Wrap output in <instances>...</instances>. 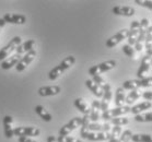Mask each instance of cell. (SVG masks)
I'll list each match as a JSON object with an SVG mask.
<instances>
[{"instance_id": "obj_1", "label": "cell", "mask_w": 152, "mask_h": 142, "mask_svg": "<svg viewBox=\"0 0 152 142\" xmlns=\"http://www.w3.org/2000/svg\"><path fill=\"white\" fill-rule=\"evenodd\" d=\"M76 63V58L75 56H68L67 58H65L61 63H59L58 66H56L55 68H53L48 73V78L52 81H55L61 76L62 73L65 72L66 70H68L70 67H72Z\"/></svg>"}, {"instance_id": "obj_18", "label": "cell", "mask_w": 152, "mask_h": 142, "mask_svg": "<svg viewBox=\"0 0 152 142\" xmlns=\"http://www.w3.org/2000/svg\"><path fill=\"white\" fill-rule=\"evenodd\" d=\"M34 45H35V39H28V41L24 42L23 44H20V45L15 48L17 54L22 56L23 54H26V52H31V50H33V48H34Z\"/></svg>"}, {"instance_id": "obj_37", "label": "cell", "mask_w": 152, "mask_h": 142, "mask_svg": "<svg viewBox=\"0 0 152 142\" xmlns=\"http://www.w3.org/2000/svg\"><path fill=\"white\" fill-rule=\"evenodd\" d=\"M152 85V76H145L140 80V87H151Z\"/></svg>"}, {"instance_id": "obj_23", "label": "cell", "mask_w": 152, "mask_h": 142, "mask_svg": "<svg viewBox=\"0 0 152 142\" xmlns=\"http://www.w3.org/2000/svg\"><path fill=\"white\" fill-rule=\"evenodd\" d=\"M35 113H36V114H37L44 121H47V122L52 121V119H53L52 115L46 111L45 108H44V106H42V105L35 106Z\"/></svg>"}, {"instance_id": "obj_12", "label": "cell", "mask_w": 152, "mask_h": 142, "mask_svg": "<svg viewBox=\"0 0 152 142\" xmlns=\"http://www.w3.org/2000/svg\"><path fill=\"white\" fill-rule=\"evenodd\" d=\"M4 20L6 23H11V24H24L26 22V17L22 14L7 13L4 14Z\"/></svg>"}, {"instance_id": "obj_16", "label": "cell", "mask_w": 152, "mask_h": 142, "mask_svg": "<svg viewBox=\"0 0 152 142\" xmlns=\"http://www.w3.org/2000/svg\"><path fill=\"white\" fill-rule=\"evenodd\" d=\"M112 12L116 15H123V17H132L135 15L136 10L132 7H121V6H116L112 9Z\"/></svg>"}, {"instance_id": "obj_11", "label": "cell", "mask_w": 152, "mask_h": 142, "mask_svg": "<svg viewBox=\"0 0 152 142\" xmlns=\"http://www.w3.org/2000/svg\"><path fill=\"white\" fill-rule=\"evenodd\" d=\"M150 66H151V57L145 55V57L141 59L140 67H139L138 71H137V76H138V80H141V79H143V78H145V74L149 72Z\"/></svg>"}, {"instance_id": "obj_45", "label": "cell", "mask_w": 152, "mask_h": 142, "mask_svg": "<svg viewBox=\"0 0 152 142\" xmlns=\"http://www.w3.org/2000/svg\"><path fill=\"white\" fill-rule=\"evenodd\" d=\"M4 25H6V22H4V19H0V32H1V28H4Z\"/></svg>"}, {"instance_id": "obj_42", "label": "cell", "mask_w": 152, "mask_h": 142, "mask_svg": "<svg viewBox=\"0 0 152 142\" xmlns=\"http://www.w3.org/2000/svg\"><path fill=\"white\" fill-rule=\"evenodd\" d=\"M111 124L110 122H105L104 125H102V131L104 132H111L112 130V127H111Z\"/></svg>"}, {"instance_id": "obj_39", "label": "cell", "mask_w": 152, "mask_h": 142, "mask_svg": "<svg viewBox=\"0 0 152 142\" xmlns=\"http://www.w3.org/2000/svg\"><path fill=\"white\" fill-rule=\"evenodd\" d=\"M135 4L141 6V7L148 8V9H152V1L150 0H135Z\"/></svg>"}, {"instance_id": "obj_38", "label": "cell", "mask_w": 152, "mask_h": 142, "mask_svg": "<svg viewBox=\"0 0 152 142\" xmlns=\"http://www.w3.org/2000/svg\"><path fill=\"white\" fill-rule=\"evenodd\" d=\"M89 132H97V131H102V125L101 124H97V122H92V124H89Z\"/></svg>"}, {"instance_id": "obj_24", "label": "cell", "mask_w": 152, "mask_h": 142, "mask_svg": "<svg viewBox=\"0 0 152 142\" xmlns=\"http://www.w3.org/2000/svg\"><path fill=\"white\" fill-rule=\"evenodd\" d=\"M89 124H90V116L89 115H84L82 117V122H81V130H80V135L81 138L86 139V135L89 133Z\"/></svg>"}, {"instance_id": "obj_28", "label": "cell", "mask_w": 152, "mask_h": 142, "mask_svg": "<svg viewBox=\"0 0 152 142\" xmlns=\"http://www.w3.org/2000/svg\"><path fill=\"white\" fill-rule=\"evenodd\" d=\"M140 96H141V92H140V91L132 90V92H130V93L126 96V98H125V102H126L128 105H132V103H135L137 100H139V98H140Z\"/></svg>"}, {"instance_id": "obj_5", "label": "cell", "mask_w": 152, "mask_h": 142, "mask_svg": "<svg viewBox=\"0 0 152 142\" xmlns=\"http://www.w3.org/2000/svg\"><path fill=\"white\" fill-rule=\"evenodd\" d=\"M20 44H21V37L20 36H14L10 42L8 43L7 45L0 49V60L4 61V59H7L8 57H9V55H10L11 52H13L14 49L17 48Z\"/></svg>"}, {"instance_id": "obj_13", "label": "cell", "mask_w": 152, "mask_h": 142, "mask_svg": "<svg viewBox=\"0 0 152 142\" xmlns=\"http://www.w3.org/2000/svg\"><path fill=\"white\" fill-rule=\"evenodd\" d=\"M60 87L58 85H48V87H39L38 90V94L43 97L46 96H54V95H57V94L60 93Z\"/></svg>"}, {"instance_id": "obj_34", "label": "cell", "mask_w": 152, "mask_h": 142, "mask_svg": "<svg viewBox=\"0 0 152 142\" xmlns=\"http://www.w3.org/2000/svg\"><path fill=\"white\" fill-rule=\"evenodd\" d=\"M123 52H125V55H127L129 58H136V50L132 48V46L127 45H123Z\"/></svg>"}, {"instance_id": "obj_19", "label": "cell", "mask_w": 152, "mask_h": 142, "mask_svg": "<svg viewBox=\"0 0 152 142\" xmlns=\"http://www.w3.org/2000/svg\"><path fill=\"white\" fill-rule=\"evenodd\" d=\"M12 124H13V119L11 116L7 115L4 116V135L8 139H11L13 137V127H12Z\"/></svg>"}, {"instance_id": "obj_20", "label": "cell", "mask_w": 152, "mask_h": 142, "mask_svg": "<svg viewBox=\"0 0 152 142\" xmlns=\"http://www.w3.org/2000/svg\"><path fill=\"white\" fill-rule=\"evenodd\" d=\"M145 50H147V56H152V26L151 24L149 25L145 32Z\"/></svg>"}, {"instance_id": "obj_17", "label": "cell", "mask_w": 152, "mask_h": 142, "mask_svg": "<svg viewBox=\"0 0 152 142\" xmlns=\"http://www.w3.org/2000/svg\"><path fill=\"white\" fill-rule=\"evenodd\" d=\"M100 111H101V103L100 100H93L92 105L90 108V120H92L93 122H97V120L100 119Z\"/></svg>"}, {"instance_id": "obj_8", "label": "cell", "mask_w": 152, "mask_h": 142, "mask_svg": "<svg viewBox=\"0 0 152 142\" xmlns=\"http://www.w3.org/2000/svg\"><path fill=\"white\" fill-rule=\"evenodd\" d=\"M82 122V117H73L72 119H70L68 124L65 126H62L60 130H59V135H68L70 132H72L73 130H76L77 128H79Z\"/></svg>"}, {"instance_id": "obj_2", "label": "cell", "mask_w": 152, "mask_h": 142, "mask_svg": "<svg viewBox=\"0 0 152 142\" xmlns=\"http://www.w3.org/2000/svg\"><path fill=\"white\" fill-rule=\"evenodd\" d=\"M115 67H116V61L115 60H107V61L99 63L96 66L91 67L90 69H89V74H91L92 76H100L101 73L110 71V70L114 69Z\"/></svg>"}, {"instance_id": "obj_36", "label": "cell", "mask_w": 152, "mask_h": 142, "mask_svg": "<svg viewBox=\"0 0 152 142\" xmlns=\"http://www.w3.org/2000/svg\"><path fill=\"white\" fill-rule=\"evenodd\" d=\"M57 142H82L79 139H76L73 137H69V135H58V138L56 139Z\"/></svg>"}, {"instance_id": "obj_33", "label": "cell", "mask_w": 152, "mask_h": 142, "mask_svg": "<svg viewBox=\"0 0 152 142\" xmlns=\"http://www.w3.org/2000/svg\"><path fill=\"white\" fill-rule=\"evenodd\" d=\"M139 30V28H138ZM138 30H129V34H128V45L132 46L135 45L137 37H138Z\"/></svg>"}, {"instance_id": "obj_25", "label": "cell", "mask_w": 152, "mask_h": 142, "mask_svg": "<svg viewBox=\"0 0 152 142\" xmlns=\"http://www.w3.org/2000/svg\"><path fill=\"white\" fill-rule=\"evenodd\" d=\"M140 87V80L138 79H135V80H127V81H125L124 83H123V87L121 89L123 90H138Z\"/></svg>"}, {"instance_id": "obj_27", "label": "cell", "mask_w": 152, "mask_h": 142, "mask_svg": "<svg viewBox=\"0 0 152 142\" xmlns=\"http://www.w3.org/2000/svg\"><path fill=\"white\" fill-rule=\"evenodd\" d=\"M125 98H126V96H125L124 90L121 89V87H117V89H116V92H115V105H116V107L123 106V104H124V102H125Z\"/></svg>"}, {"instance_id": "obj_6", "label": "cell", "mask_w": 152, "mask_h": 142, "mask_svg": "<svg viewBox=\"0 0 152 142\" xmlns=\"http://www.w3.org/2000/svg\"><path fill=\"white\" fill-rule=\"evenodd\" d=\"M128 34H129V30L127 28H123L119 32H117L115 35H113L112 37H110L106 41V47L107 48H113L116 45H118L121 42H123L124 39H127Z\"/></svg>"}, {"instance_id": "obj_29", "label": "cell", "mask_w": 152, "mask_h": 142, "mask_svg": "<svg viewBox=\"0 0 152 142\" xmlns=\"http://www.w3.org/2000/svg\"><path fill=\"white\" fill-rule=\"evenodd\" d=\"M121 127H117V126H114L111 130V137H110V142H118L119 140V137H121Z\"/></svg>"}, {"instance_id": "obj_21", "label": "cell", "mask_w": 152, "mask_h": 142, "mask_svg": "<svg viewBox=\"0 0 152 142\" xmlns=\"http://www.w3.org/2000/svg\"><path fill=\"white\" fill-rule=\"evenodd\" d=\"M86 85L96 97H102V95H103V89L100 85H97L96 83H94L92 80H86Z\"/></svg>"}, {"instance_id": "obj_32", "label": "cell", "mask_w": 152, "mask_h": 142, "mask_svg": "<svg viewBox=\"0 0 152 142\" xmlns=\"http://www.w3.org/2000/svg\"><path fill=\"white\" fill-rule=\"evenodd\" d=\"M128 122H129L128 118L121 116V117H116V118L111 119V122H110V124H111V125H114V126H117V127H121V126L127 125Z\"/></svg>"}, {"instance_id": "obj_40", "label": "cell", "mask_w": 152, "mask_h": 142, "mask_svg": "<svg viewBox=\"0 0 152 142\" xmlns=\"http://www.w3.org/2000/svg\"><path fill=\"white\" fill-rule=\"evenodd\" d=\"M92 81H93L94 83H96L97 85H100L101 87H103L105 84H106V81L102 78L101 76H94L93 79H92Z\"/></svg>"}, {"instance_id": "obj_3", "label": "cell", "mask_w": 152, "mask_h": 142, "mask_svg": "<svg viewBox=\"0 0 152 142\" xmlns=\"http://www.w3.org/2000/svg\"><path fill=\"white\" fill-rule=\"evenodd\" d=\"M128 113H130V107L129 106H121V107H116L114 109H107L106 111H103V114L101 116V118L104 121L111 120L113 118L121 117L123 115H126Z\"/></svg>"}, {"instance_id": "obj_46", "label": "cell", "mask_w": 152, "mask_h": 142, "mask_svg": "<svg viewBox=\"0 0 152 142\" xmlns=\"http://www.w3.org/2000/svg\"><path fill=\"white\" fill-rule=\"evenodd\" d=\"M47 142H57V141H56V138L54 135H49L48 139H47Z\"/></svg>"}, {"instance_id": "obj_15", "label": "cell", "mask_w": 152, "mask_h": 142, "mask_svg": "<svg viewBox=\"0 0 152 142\" xmlns=\"http://www.w3.org/2000/svg\"><path fill=\"white\" fill-rule=\"evenodd\" d=\"M111 132H104V131H97V132H89L86 135V138L90 141H106L110 140Z\"/></svg>"}, {"instance_id": "obj_43", "label": "cell", "mask_w": 152, "mask_h": 142, "mask_svg": "<svg viewBox=\"0 0 152 142\" xmlns=\"http://www.w3.org/2000/svg\"><path fill=\"white\" fill-rule=\"evenodd\" d=\"M139 26H140V21L135 20V21H132V24H130V30H138Z\"/></svg>"}, {"instance_id": "obj_35", "label": "cell", "mask_w": 152, "mask_h": 142, "mask_svg": "<svg viewBox=\"0 0 152 142\" xmlns=\"http://www.w3.org/2000/svg\"><path fill=\"white\" fill-rule=\"evenodd\" d=\"M132 137V130H125V131L121 132V137H119L118 142H130Z\"/></svg>"}, {"instance_id": "obj_10", "label": "cell", "mask_w": 152, "mask_h": 142, "mask_svg": "<svg viewBox=\"0 0 152 142\" xmlns=\"http://www.w3.org/2000/svg\"><path fill=\"white\" fill-rule=\"evenodd\" d=\"M103 95H102V100H101V111H106L108 109V106L111 104L112 100V90L111 85L108 83H106L103 87Z\"/></svg>"}, {"instance_id": "obj_30", "label": "cell", "mask_w": 152, "mask_h": 142, "mask_svg": "<svg viewBox=\"0 0 152 142\" xmlns=\"http://www.w3.org/2000/svg\"><path fill=\"white\" fill-rule=\"evenodd\" d=\"M132 142H152L151 135H145V133L132 135Z\"/></svg>"}, {"instance_id": "obj_26", "label": "cell", "mask_w": 152, "mask_h": 142, "mask_svg": "<svg viewBox=\"0 0 152 142\" xmlns=\"http://www.w3.org/2000/svg\"><path fill=\"white\" fill-rule=\"evenodd\" d=\"M75 106L79 111H81L83 115H89L90 114V107L88 106L86 102L82 98H77L75 100Z\"/></svg>"}, {"instance_id": "obj_22", "label": "cell", "mask_w": 152, "mask_h": 142, "mask_svg": "<svg viewBox=\"0 0 152 142\" xmlns=\"http://www.w3.org/2000/svg\"><path fill=\"white\" fill-rule=\"evenodd\" d=\"M152 107V104L151 102H142L140 104L138 105H135V106H132L130 108V113L132 114H135V115H138V114H141L143 111H147V109H151Z\"/></svg>"}, {"instance_id": "obj_14", "label": "cell", "mask_w": 152, "mask_h": 142, "mask_svg": "<svg viewBox=\"0 0 152 142\" xmlns=\"http://www.w3.org/2000/svg\"><path fill=\"white\" fill-rule=\"evenodd\" d=\"M22 56L18 55V54H14V55L8 57L7 59H4V61L1 63V68L4 70H9L11 69L12 67H15L18 65V63L21 60Z\"/></svg>"}, {"instance_id": "obj_4", "label": "cell", "mask_w": 152, "mask_h": 142, "mask_svg": "<svg viewBox=\"0 0 152 142\" xmlns=\"http://www.w3.org/2000/svg\"><path fill=\"white\" fill-rule=\"evenodd\" d=\"M150 25L148 19H142L140 21V26H139L138 30V37H137V41L135 43V50L137 52H141L143 46H142V43L145 42V32H147V28Z\"/></svg>"}, {"instance_id": "obj_7", "label": "cell", "mask_w": 152, "mask_h": 142, "mask_svg": "<svg viewBox=\"0 0 152 142\" xmlns=\"http://www.w3.org/2000/svg\"><path fill=\"white\" fill-rule=\"evenodd\" d=\"M41 133V130L36 127H17L13 129V135H18L19 138L21 137H37Z\"/></svg>"}, {"instance_id": "obj_31", "label": "cell", "mask_w": 152, "mask_h": 142, "mask_svg": "<svg viewBox=\"0 0 152 142\" xmlns=\"http://www.w3.org/2000/svg\"><path fill=\"white\" fill-rule=\"evenodd\" d=\"M135 120L138 122H151L152 120V113L150 111L145 114H138L135 116Z\"/></svg>"}, {"instance_id": "obj_9", "label": "cell", "mask_w": 152, "mask_h": 142, "mask_svg": "<svg viewBox=\"0 0 152 142\" xmlns=\"http://www.w3.org/2000/svg\"><path fill=\"white\" fill-rule=\"evenodd\" d=\"M35 57H36V52H35L34 49L31 50V52H26V54L21 58V60L18 63L17 66H15V70H17L18 72H22V71L26 69V67L34 60Z\"/></svg>"}, {"instance_id": "obj_44", "label": "cell", "mask_w": 152, "mask_h": 142, "mask_svg": "<svg viewBox=\"0 0 152 142\" xmlns=\"http://www.w3.org/2000/svg\"><path fill=\"white\" fill-rule=\"evenodd\" d=\"M19 142H36V141H34L31 138H28V137H21V138H19Z\"/></svg>"}, {"instance_id": "obj_41", "label": "cell", "mask_w": 152, "mask_h": 142, "mask_svg": "<svg viewBox=\"0 0 152 142\" xmlns=\"http://www.w3.org/2000/svg\"><path fill=\"white\" fill-rule=\"evenodd\" d=\"M141 96H143V98H145L147 102H151L152 92L151 91H145V92H143V94H141Z\"/></svg>"}]
</instances>
